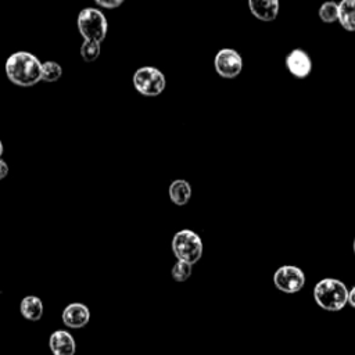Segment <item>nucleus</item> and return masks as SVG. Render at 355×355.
<instances>
[{"instance_id":"6e6552de","label":"nucleus","mask_w":355,"mask_h":355,"mask_svg":"<svg viewBox=\"0 0 355 355\" xmlns=\"http://www.w3.org/2000/svg\"><path fill=\"white\" fill-rule=\"evenodd\" d=\"M284 64L287 71L298 79H305L311 71H312V60L311 55L302 50V49H294L291 50L286 58H284Z\"/></svg>"},{"instance_id":"0eeeda50","label":"nucleus","mask_w":355,"mask_h":355,"mask_svg":"<svg viewBox=\"0 0 355 355\" xmlns=\"http://www.w3.org/2000/svg\"><path fill=\"white\" fill-rule=\"evenodd\" d=\"M214 67L219 76L233 79L239 76L243 69V58L240 53L233 49H220L214 58Z\"/></svg>"},{"instance_id":"39448f33","label":"nucleus","mask_w":355,"mask_h":355,"mask_svg":"<svg viewBox=\"0 0 355 355\" xmlns=\"http://www.w3.org/2000/svg\"><path fill=\"white\" fill-rule=\"evenodd\" d=\"M133 86L143 96H158L166 86L165 75L155 67H141L133 73Z\"/></svg>"},{"instance_id":"7ed1b4c3","label":"nucleus","mask_w":355,"mask_h":355,"mask_svg":"<svg viewBox=\"0 0 355 355\" xmlns=\"http://www.w3.org/2000/svg\"><path fill=\"white\" fill-rule=\"evenodd\" d=\"M78 31L87 42L101 43L107 35V18L98 8L86 7L78 15Z\"/></svg>"},{"instance_id":"a211bd4d","label":"nucleus","mask_w":355,"mask_h":355,"mask_svg":"<svg viewBox=\"0 0 355 355\" xmlns=\"http://www.w3.org/2000/svg\"><path fill=\"white\" fill-rule=\"evenodd\" d=\"M100 43H96V42H87L85 40L80 46V57L83 58V61L86 62H92V61H96L100 55Z\"/></svg>"},{"instance_id":"f3484780","label":"nucleus","mask_w":355,"mask_h":355,"mask_svg":"<svg viewBox=\"0 0 355 355\" xmlns=\"http://www.w3.org/2000/svg\"><path fill=\"white\" fill-rule=\"evenodd\" d=\"M191 270H193V265L184 261H176L171 269V275H172V279L176 282H186L191 276Z\"/></svg>"},{"instance_id":"ddd939ff","label":"nucleus","mask_w":355,"mask_h":355,"mask_svg":"<svg viewBox=\"0 0 355 355\" xmlns=\"http://www.w3.org/2000/svg\"><path fill=\"white\" fill-rule=\"evenodd\" d=\"M169 198L176 205H184L191 197V186L183 179H176L169 184Z\"/></svg>"},{"instance_id":"1a4fd4ad","label":"nucleus","mask_w":355,"mask_h":355,"mask_svg":"<svg viewBox=\"0 0 355 355\" xmlns=\"http://www.w3.org/2000/svg\"><path fill=\"white\" fill-rule=\"evenodd\" d=\"M61 319L69 329H82L90 320V311L82 302H72L64 308Z\"/></svg>"},{"instance_id":"aec40b11","label":"nucleus","mask_w":355,"mask_h":355,"mask_svg":"<svg viewBox=\"0 0 355 355\" xmlns=\"http://www.w3.org/2000/svg\"><path fill=\"white\" fill-rule=\"evenodd\" d=\"M7 175H8V165L6 164V161L0 158V180H3Z\"/></svg>"},{"instance_id":"5701e85b","label":"nucleus","mask_w":355,"mask_h":355,"mask_svg":"<svg viewBox=\"0 0 355 355\" xmlns=\"http://www.w3.org/2000/svg\"><path fill=\"white\" fill-rule=\"evenodd\" d=\"M352 250H354V254H355V239H354V243H352Z\"/></svg>"},{"instance_id":"4be33fe9","label":"nucleus","mask_w":355,"mask_h":355,"mask_svg":"<svg viewBox=\"0 0 355 355\" xmlns=\"http://www.w3.org/2000/svg\"><path fill=\"white\" fill-rule=\"evenodd\" d=\"M1 154H3V143L0 140V157H1Z\"/></svg>"},{"instance_id":"2eb2a0df","label":"nucleus","mask_w":355,"mask_h":355,"mask_svg":"<svg viewBox=\"0 0 355 355\" xmlns=\"http://www.w3.org/2000/svg\"><path fill=\"white\" fill-rule=\"evenodd\" d=\"M319 18L324 24H333L338 21V3L336 1H326L319 7Z\"/></svg>"},{"instance_id":"9b49d317","label":"nucleus","mask_w":355,"mask_h":355,"mask_svg":"<svg viewBox=\"0 0 355 355\" xmlns=\"http://www.w3.org/2000/svg\"><path fill=\"white\" fill-rule=\"evenodd\" d=\"M248 7L255 18L269 22L277 17L280 4L277 0H250Z\"/></svg>"},{"instance_id":"9d476101","label":"nucleus","mask_w":355,"mask_h":355,"mask_svg":"<svg viewBox=\"0 0 355 355\" xmlns=\"http://www.w3.org/2000/svg\"><path fill=\"white\" fill-rule=\"evenodd\" d=\"M49 348L53 355H75L76 343L67 330H55L49 337Z\"/></svg>"},{"instance_id":"f257e3e1","label":"nucleus","mask_w":355,"mask_h":355,"mask_svg":"<svg viewBox=\"0 0 355 355\" xmlns=\"http://www.w3.org/2000/svg\"><path fill=\"white\" fill-rule=\"evenodd\" d=\"M42 64L29 51H15L6 61V75L12 83L29 87L42 80Z\"/></svg>"},{"instance_id":"423d86ee","label":"nucleus","mask_w":355,"mask_h":355,"mask_svg":"<svg viewBox=\"0 0 355 355\" xmlns=\"http://www.w3.org/2000/svg\"><path fill=\"white\" fill-rule=\"evenodd\" d=\"M273 284L282 293H298L305 286V273L295 265H283L275 270Z\"/></svg>"},{"instance_id":"20e7f679","label":"nucleus","mask_w":355,"mask_h":355,"mask_svg":"<svg viewBox=\"0 0 355 355\" xmlns=\"http://www.w3.org/2000/svg\"><path fill=\"white\" fill-rule=\"evenodd\" d=\"M172 251L178 261L194 265L202 255V241L196 232L183 229L175 233L172 239Z\"/></svg>"},{"instance_id":"4468645a","label":"nucleus","mask_w":355,"mask_h":355,"mask_svg":"<svg viewBox=\"0 0 355 355\" xmlns=\"http://www.w3.org/2000/svg\"><path fill=\"white\" fill-rule=\"evenodd\" d=\"M338 22L349 32H355V0H341L338 3Z\"/></svg>"},{"instance_id":"f03ea898","label":"nucleus","mask_w":355,"mask_h":355,"mask_svg":"<svg viewBox=\"0 0 355 355\" xmlns=\"http://www.w3.org/2000/svg\"><path fill=\"white\" fill-rule=\"evenodd\" d=\"M348 291L349 290L341 280L326 277L315 284L313 298L322 309L337 312L348 304Z\"/></svg>"},{"instance_id":"6ab92c4d","label":"nucleus","mask_w":355,"mask_h":355,"mask_svg":"<svg viewBox=\"0 0 355 355\" xmlns=\"http://www.w3.org/2000/svg\"><path fill=\"white\" fill-rule=\"evenodd\" d=\"M122 0H96V4L98 7H103V8H108V10H112V8H118L119 6H122Z\"/></svg>"},{"instance_id":"dca6fc26","label":"nucleus","mask_w":355,"mask_h":355,"mask_svg":"<svg viewBox=\"0 0 355 355\" xmlns=\"http://www.w3.org/2000/svg\"><path fill=\"white\" fill-rule=\"evenodd\" d=\"M62 75V68L55 61H46L42 64V80L57 82Z\"/></svg>"},{"instance_id":"f8f14e48","label":"nucleus","mask_w":355,"mask_h":355,"mask_svg":"<svg viewBox=\"0 0 355 355\" xmlns=\"http://www.w3.org/2000/svg\"><path fill=\"white\" fill-rule=\"evenodd\" d=\"M19 311L24 319L26 320H31V322L40 320V318L43 316V302L36 295H26L22 298L19 304Z\"/></svg>"},{"instance_id":"412c9836","label":"nucleus","mask_w":355,"mask_h":355,"mask_svg":"<svg viewBox=\"0 0 355 355\" xmlns=\"http://www.w3.org/2000/svg\"><path fill=\"white\" fill-rule=\"evenodd\" d=\"M348 304L355 308V286L348 291Z\"/></svg>"}]
</instances>
